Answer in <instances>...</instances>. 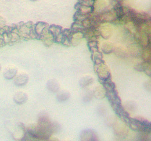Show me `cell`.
<instances>
[{
  "label": "cell",
  "mask_w": 151,
  "mask_h": 141,
  "mask_svg": "<svg viewBox=\"0 0 151 141\" xmlns=\"http://www.w3.org/2000/svg\"><path fill=\"white\" fill-rule=\"evenodd\" d=\"M29 81L28 75L24 72H21L16 75L14 80V83L17 86H23Z\"/></svg>",
  "instance_id": "3"
},
{
  "label": "cell",
  "mask_w": 151,
  "mask_h": 141,
  "mask_svg": "<svg viewBox=\"0 0 151 141\" xmlns=\"http://www.w3.org/2000/svg\"><path fill=\"white\" fill-rule=\"evenodd\" d=\"M1 64H0V71H1Z\"/></svg>",
  "instance_id": "8"
},
{
  "label": "cell",
  "mask_w": 151,
  "mask_h": 141,
  "mask_svg": "<svg viewBox=\"0 0 151 141\" xmlns=\"http://www.w3.org/2000/svg\"><path fill=\"white\" fill-rule=\"evenodd\" d=\"M29 1H33V2H35V1H37L38 0H29Z\"/></svg>",
  "instance_id": "7"
},
{
  "label": "cell",
  "mask_w": 151,
  "mask_h": 141,
  "mask_svg": "<svg viewBox=\"0 0 151 141\" xmlns=\"http://www.w3.org/2000/svg\"><path fill=\"white\" fill-rule=\"evenodd\" d=\"M28 100V95L22 91L17 92L13 96L14 102L17 104H23Z\"/></svg>",
  "instance_id": "4"
},
{
  "label": "cell",
  "mask_w": 151,
  "mask_h": 141,
  "mask_svg": "<svg viewBox=\"0 0 151 141\" xmlns=\"http://www.w3.org/2000/svg\"><path fill=\"white\" fill-rule=\"evenodd\" d=\"M143 56L145 59L151 58V47H147L143 51Z\"/></svg>",
  "instance_id": "5"
},
{
  "label": "cell",
  "mask_w": 151,
  "mask_h": 141,
  "mask_svg": "<svg viewBox=\"0 0 151 141\" xmlns=\"http://www.w3.org/2000/svg\"><path fill=\"white\" fill-rule=\"evenodd\" d=\"M134 37L140 45L144 46L148 45L149 35L143 30H137L134 34Z\"/></svg>",
  "instance_id": "1"
},
{
  "label": "cell",
  "mask_w": 151,
  "mask_h": 141,
  "mask_svg": "<svg viewBox=\"0 0 151 141\" xmlns=\"http://www.w3.org/2000/svg\"><path fill=\"white\" fill-rule=\"evenodd\" d=\"M6 24V20L3 16L0 15V27L4 26Z\"/></svg>",
  "instance_id": "6"
},
{
  "label": "cell",
  "mask_w": 151,
  "mask_h": 141,
  "mask_svg": "<svg viewBox=\"0 0 151 141\" xmlns=\"http://www.w3.org/2000/svg\"><path fill=\"white\" fill-rule=\"evenodd\" d=\"M18 73V69L16 66L9 65L6 66L3 71V76L7 80H11L15 78Z\"/></svg>",
  "instance_id": "2"
}]
</instances>
